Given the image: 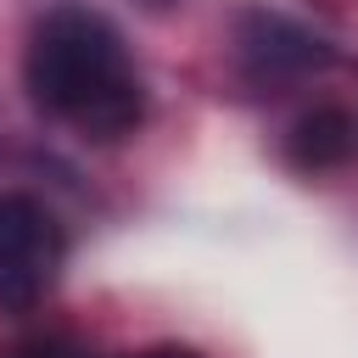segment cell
Listing matches in <instances>:
<instances>
[{
  "mask_svg": "<svg viewBox=\"0 0 358 358\" xmlns=\"http://www.w3.org/2000/svg\"><path fill=\"white\" fill-rule=\"evenodd\" d=\"M145 358H196V352H185V347H157V352H145Z\"/></svg>",
  "mask_w": 358,
  "mask_h": 358,
  "instance_id": "8992f818",
  "label": "cell"
},
{
  "mask_svg": "<svg viewBox=\"0 0 358 358\" xmlns=\"http://www.w3.org/2000/svg\"><path fill=\"white\" fill-rule=\"evenodd\" d=\"M241 62L257 84H285V78H302L313 67L330 62L324 39H313L308 28L274 17V11H252L241 22Z\"/></svg>",
  "mask_w": 358,
  "mask_h": 358,
  "instance_id": "3957f363",
  "label": "cell"
},
{
  "mask_svg": "<svg viewBox=\"0 0 358 358\" xmlns=\"http://www.w3.org/2000/svg\"><path fill=\"white\" fill-rule=\"evenodd\" d=\"M56 268V224L28 196H0V308L22 313L39 302Z\"/></svg>",
  "mask_w": 358,
  "mask_h": 358,
  "instance_id": "7a4b0ae2",
  "label": "cell"
},
{
  "mask_svg": "<svg viewBox=\"0 0 358 358\" xmlns=\"http://www.w3.org/2000/svg\"><path fill=\"white\" fill-rule=\"evenodd\" d=\"M17 358H84V352H73L67 341H39V347H22Z\"/></svg>",
  "mask_w": 358,
  "mask_h": 358,
  "instance_id": "5b68a950",
  "label": "cell"
},
{
  "mask_svg": "<svg viewBox=\"0 0 358 358\" xmlns=\"http://www.w3.org/2000/svg\"><path fill=\"white\" fill-rule=\"evenodd\" d=\"M28 90L50 117L73 123L84 140H123L145 112L117 28L84 6H56L34 28Z\"/></svg>",
  "mask_w": 358,
  "mask_h": 358,
  "instance_id": "6da1fadb",
  "label": "cell"
},
{
  "mask_svg": "<svg viewBox=\"0 0 358 358\" xmlns=\"http://www.w3.org/2000/svg\"><path fill=\"white\" fill-rule=\"evenodd\" d=\"M347 151H352V123H347V112H336V106H313V112L291 129V157H296L302 168H336Z\"/></svg>",
  "mask_w": 358,
  "mask_h": 358,
  "instance_id": "277c9868",
  "label": "cell"
}]
</instances>
